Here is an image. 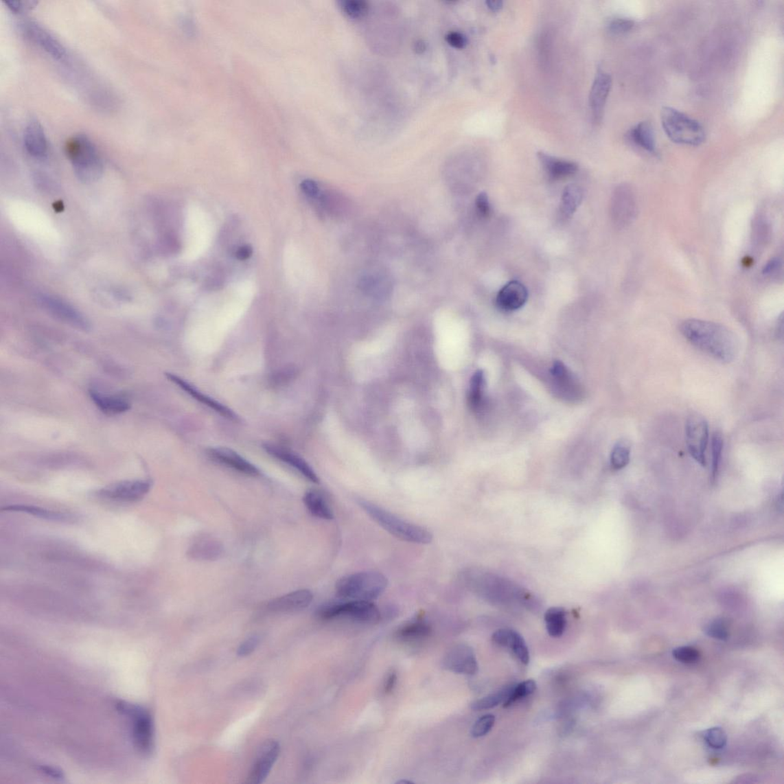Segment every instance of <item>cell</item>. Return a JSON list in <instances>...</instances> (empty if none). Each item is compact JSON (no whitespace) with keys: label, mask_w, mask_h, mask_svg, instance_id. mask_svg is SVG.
<instances>
[{"label":"cell","mask_w":784,"mask_h":784,"mask_svg":"<svg viewBox=\"0 0 784 784\" xmlns=\"http://www.w3.org/2000/svg\"><path fill=\"white\" fill-rule=\"evenodd\" d=\"M680 332L694 347L721 362H732L739 354V340L725 325L690 319L681 324Z\"/></svg>","instance_id":"6da1fadb"},{"label":"cell","mask_w":784,"mask_h":784,"mask_svg":"<svg viewBox=\"0 0 784 784\" xmlns=\"http://www.w3.org/2000/svg\"><path fill=\"white\" fill-rule=\"evenodd\" d=\"M65 152L80 181L90 183L101 178L104 172L102 159L89 137L77 135L71 137L65 143Z\"/></svg>","instance_id":"7a4b0ae2"},{"label":"cell","mask_w":784,"mask_h":784,"mask_svg":"<svg viewBox=\"0 0 784 784\" xmlns=\"http://www.w3.org/2000/svg\"><path fill=\"white\" fill-rule=\"evenodd\" d=\"M358 504L371 519L397 539L421 544H429L433 540V535L427 529L405 521L369 501L360 499Z\"/></svg>","instance_id":"3957f363"},{"label":"cell","mask_w":784,"mask_h":784,"mask_svg":"<svg viewBox=\"0 0 784 784\" xmlns=\"http://www.w3.org/2000/svg\"><path fill=\"white\" fill-rule=\"evenodd\" d=\"M387 577L376 571H362L343 577L336 584L338 597L354 601H371L388 587Z\"/></svg>","instance_id":"277c9868"},{"label":"cell","mask_w":784,"mask_h":784,"mask_svg":"<svg viewBox=\"0 0 784 784\" xmlns=\"http://www.w3.org/2000/svg\"><path fill=\"white\" fill-rule=\"evenodd\" d=\"M661 122L667 137L676 143L699 146L705 141V131L700 122L673 108H662Z\"/></svg>","instance_id":"5b68a950"},{"label":"cell","mask_w":784,"mask_h":784,"mask_svg":"<svg viewBox=\"0 0 784 784\" xmlns=\"http://www.w3.org/2000/svg\"><path fill=\"white\" fill-rule=\"evenodd\" d=\"M320 619L330 621L338 617L367 624H376L381 619L380 610L371 601H354L325 603L316 611Z\"/></svg>","instance_id":"8992f818"},{"label":"cell","mask_w":784,"mask_h":784,"mask_svg":"<svg viewBox=\"0 0 784 784\" xmlns=\"http://www.w3.org/2000/svg\"><path fill=\"white\" fill-rule=\"evenodd\" d=\"M152 483L149 480H134L118 482L97 491L102 500L116 503H132L141 501L149 494Z\"/></svg>","instance_id":"52a82bcc"},{"label":"cell","mask_w":784,"mask_h":784,"mask_svg":"<svg viewBox=\"0 0 784 784\" xmlns=\"http://www.w3.org/2000/svg\"><path fill=\"white\" fill-rule=\"evenodd\" d=\"M708 437V424L706 418L696 413L690 415L686 424L687 444L690 455L703 467L706 465Z\"/></svg>","instance_id":"ba28073f"},{"label":"cell","mask_w":784,"mask_h":784,"mask_svg":"<svg viewBox=\"0 0 784 784\" xmlns=\"http://www.w3.org/2000/svg\"><path fill=\"white\" fill-rule=\"evenodd\" d=\"M132 717V739L137 748L148 754L154 747V728L151 715L146 710L135 707L124 708Z\"/></svg>","instance_id":"9c48e42d"},{"label":"cell","mask_w":784,"mask_h":784,"mask_svg":"<svg viewBox=\"0 0 784 784\" xmlns=\"http://www.w3.org/2000/svg\"><path fill=\"white\" fill-rule=\"evenodd\" d=\"M38 301L43 308L59 320L77 329L88 331L91 325L88 319L71 305L51 295H40Z\"/></svg>","instance_id":"30bf717a"},{"label":"cell","mask_w":784,"mask_h":784,"mask_svg":"<svg viewBox=\"0 0 784 784\" xmlns=\"http://www.w3.org/2000/svg\"><path fill=\"white\" fill-rule=\"evenodd\" d=\"M280 743L275 739L266 741L259 748L255 761L251 770L248 783L259 784L267 779L273 768L279 754H280Z\"/></svg>","instance_id":"8fae6325"},{"label":"cell","mask_w":784,"mask_h":784,"mask_svg":"<svg viewBox=\"0 0 784 784\" xmlns=\"http://www.w3.org/2000/svg\"><path fill=\"white\" fill-rule=\"evenodd\" d=\"M443 666L457 674L474 675L478 671V663L474 651L470 647L460 644L450 649L444 656Z\"/></svg>","instance_id":"7c38bea8"},{"label":"cell","mask_w":784,"mask_h":784,"mask_svg":"<svg viewBox=\"0 0 784 784\" xmlns=\"http://www.w3.org/2000/svg\"><path fill=\"white\" fill-rule=\"evenodd\" d=\"M612 216L616 224L626 226L634 221L636 216V200L634 192L627 185L618 188L612 198Z\"/></svg>","instance_id":"4fadbf2b"},{"label":"cell","mask_w":784,"mask_h":784,"mask_svg":"<svg viewBox=\"0 0 784 784\" xmlns=\"http://www.w3.org/2000/svg\"><path fill=\"white\" fill-rule=\"evenodd\" d=\"M208 456L212 461L224 465V466L233 469L245 475L251 476H260L259 470L253 464L251 463L244 457L236 453L235 451L227 448H211L207 450Z\"/></svg>","instance_id":"5bb4252c"},{"label":"cell","mask_w":784,"mask_h":784,"mask_svg":"<svg viewBox=\"0 0 784 784\" xmlns=\"http://www.w3.org/2000/svg\"><path fill=\"white\" fill-rule=\"evenodd\" d=\"M25 30L32 41L51 57L56 60H63L67 56V51L63 45L41 25L35 23H28L25 24Z\"/></svg>","instance_id":"9a60e30c"},{"label":"cell","mask_w":784,"mask_h":784,"mask_svg":"<svg viewBox=\"0 0 784 784\" xmlns=\"http://www.w3.org/2000/svg\"><path fill=\"white\" fill-rule=\"evenodd\" d=\"M165 376H167L168 380L170 382L176 384L177 387L183 390L185 393H187L192 397H194V400L198 402H201L205 405V406L214 410L216 412H217L218 414L225 418H227V419L232 422H238L240 421L238 416L233 411L224 406V404L219 403L214 400H212V398L208 395L202 393V392L196 389L194 385L191 384L187 381H185L182 378L172 373H165Z\"/></svg>","instance_id":"2e32d148"},{"label":"cell","mask_w":784,"mask_h":784,"mask_svg":"<svg viewBox=\"0 0 784 784\" xmlns=\"http://www.w3.org/2000/svg\"><path fill=\"white\" fill-rule=\"evenodd\" d=\"M528 290L524 286L517 281H510L499 291L496 297V305L501 310L511 312L523 307L528 300Z\"/></svg>","instance_id":"e0dca14e"},{"label":"cell","mask_w":784,"mask_h":784,"mask_svg":"<svg viewBox=\"0 0 784 784\" xmlns=\"http://www.w3.org/2000/svg\"><path fill=\"white\" fill-rule=\"evenodd\" d=\"M313 599L314 595L310 590H298L271 601L268 603V608L275 612H296L307 608Z\"/></svg>","instance_id":"ac0fdd59"},{"label":"cell","mask_w":784,"mask_h":784,"mask_svg":"<svg viewBox=\"0 0 784 784\" xmlns=\"http://www.w3.org/2000/svg\"><path fill=\"white\" fill-rule=\"evenodd\" d=\"M24 147L34 157H43L48 151V141L41 124L31 119L25 126L23 135Z\"/></svg>","instance_id":"d6986e66"},{"label":"cell","mask_w":784,"mask_h":784,"mask_svg":"<svg viewBox=\"0 0 784 784\" xmlns=\"http://www.w3.org/2000/svg\"><path fill=\"white\" fill-rule=\"evenodd\" d=\"M612 84V79L602 71L597 72L590 95V105L596 122H599L603 115L604 106Z\"/></svg>","instance_id":"ffe728a7"},{"label":"cell","mask_w":784,"mask_h":784,"mask_svg":"<svg viewBox=\"0 0 784 784\" xmlns=\"http://www.w3.org/2000/svg\"><path fill=\"white\" fill-rule=\"evenodd\" d=\"M264 448L270 455L288 463L290 467L300 472V473L310 482L314 483H320V480H319L313 468L300 456L292 453L290 450L276 446V445L274 444H265Z\"/></svg>","instance_id":"44dd1931"},{"label":"cell","mask_w":784,"mask_h":784,"mask_svg":"<svg viewBox=\"0 0 784 784\" xmlns=\"http://www.w3.org/2000/svg\"><path fill=\"white\" fill-rule=\"evenodd\" d=\"M492 638L497 645L508 647L513 651L522 663L527 665L529 662L530 656L526 641L516 631L510 629L498 630Z\"/></svg>","instance_id":"7402d4cb"},{"label":"cell","mask_w":784,"mask_h":784,"mask_svg":"<svg viewBox=\"0 0 784 784\" xmlns=\"http://www.w3.org/2000/svg\"><path fill=\"white\" fill-rule=\"evenodd\" d=\"M223 551L221 542L214 538L203 537L191 544L187 555L192 560L214 562L220 559Z\"/></svg>","instance_id":"603a6c76"},{"label":"cell","mask_w":784,"mask_h":784,"mask_svg":"<svg viewBox=\"0 0 784 784\" xmlns=\"http://www.w3.org/2000/svg\"><path fill=\"white\" fill-rule=\"evenodd\" d=\"M539 158L551 181H561L573 176L577 171V165L573 162L556 159L544 152L539 154Z\"/></svg>","instance_id":"cb8c5ba5"},{"label":"cell","mask_w":784,"mask_h":784,"mask_svg":"<svg viewBox=\"0 0 784 784\" xmlns=\"http://www.w3.org/2000/svg\"><path fill=\"white\" fill-rule=\"evenodd\" d=\"M629 138L637 147L650 152L656 154V143L654 130L648 122H641L631 129Z\"/></svg>","instance_id":"d4e9b609"},{"label":"cell","mask_w":784,"mask_h":784,"mask_svg":"<svg viewBox=\"0 0 784 784\" xmlns=\"http://www.w3.org/2000/svg\"><path fill=\"white\" fill-rule=\"evenodd\" d=\"M1 511L27 514L33 516L41 518V519L43 520L54 522H69L72 520V518L67 514L36 506H32V505H10V506L2 507Z\"/></svg>","instance_id":"484cf974"},{"label":"cell","mask_w":784,"mask_h":784,"mask_svg":"<svg viewBox=\"0 0 784 784\" xmlns=\"http://www.w3.org/2000/svg\"><path fill=\"white\" fill-rule=\"evenodd\" d=\"M303 502L310 513L320 519L330 520L334 519L333 511L320 492L311 489L303 496Z\"/></svg>","instance_id":"4316f807"},{"label":"cell","mask_w":784,"mask_h":784,"mask_svg":"<svg viewBox=\"0 0 784 784\" xmlns=\"http://www.w3.org/2000/svg\"><path fill=\"white\" fill-rule=\"evenodd\" d=\"M89 394L91 400L106 414H122L130 408V403L122 397L104 395L95 391H91Z\"/></svg>","instance_id":"83f0119b"},{"label":"cell","mask_w":784,"mask_h":784,"mask_svg":"<svg viewBox=\"0 0 784 784\" xmlns=\"http://www.w3.org/2000/svg\"><path fill=\"white\" fill-rule=\"evenodd\" d=\"M431 634L429 624L422 618L405 623L397 631V636L404 641H416L428 637Z\"/></svg>","instance_id":"f1b7e54d"},{"label":"cell","mask_w":784,"mask_h":784,"mask_svg":"<svg viewBox=\"0 0 784 784\" xmlns=\"http://www.w3.org/2000/svg\"><path fill=\"white\" fill-rule=\"evenodd\" d=\"M486 381L482 370H478L471 378L468 404L471 410L480 411L484 405V390Z\"/></svg>","instance_id":"f546056e"},{"label":"cell","mask_w":784,"mask_h":784,"mask_svg":"<svg viewBox=\"0 0 784 784\" xmlns=\"http://www.w3.org/2000/svg\"><path fill=\"white\" fill-rule=\"evenodd\" d=\"M548 634L554 638L562 636L566 630V611L562 608H551L544 614Z\"/></svg>","instance_id":"4dcf8cb0"},{"label":"cell","mask_w":784,"mask_h":784,"mask_svg":"<svg viewBox=\"0 0 784 784\" xmlns=\"http://www.w3.org/2000/svg\"><path fill=\"white\" fill-rule=\"evenodd\" d=\"M583 192L576 185H570L564 189L560 205V214L562 218L573 216L582 201Z\"/></svg>","instance_id":"1f68e13d"},{"label":"cell","mask_w":784,"mask_h":784,"mask_svg":"<svg viewBox=\"0 0 784 784\" xmlns=\"http://www.w3.org/2000/svg\"><path fill=\"white\" fill-rule=\"evenodd\" d=\"M514 686L505 687L498 692L482 697L471 705L474 711H483L493 708L503 702L506 701Z\"/></svg>","instance_id":"d6a6232c"},{"label":"cell","mask_w":784,"mask_h":784,"mask_svg":"<svg viewBox=\"0 0 784 784\" xmlns=\"http://www.w3.org/2000/svg\"><path fill=\"white\" fill-rule=\"evenodd\" d=\"M535 689L536 683L533 680H529L518 684V685L513 687V689H511L507 699L504 702V707L507 708L514 705L517 701H520L524 699V697L533 694Z\"/></svg>","instance_id":"836d02e7"},{"label":"cell","mask_w":784,"mask_h":784,"mask_svg":"<svg viewBox=\"0 0 784 784\" xmlns=\"http://www.w3.org/2000/svg\"><path fill=\"white\" fill-rule=\"evenodd\" d=\"M630 448L627 442L617 443L610 456L611 466L615 470H621L630 462Z\"/></svg>","instance_id":"e575fe53"},{"label":"cell","mask_w":784,"mask_h":784,"mask_svg":"<svg viewBox=\"0 0 784 784\" xmlns=\"http://www.w3.org/2000/svg\"><path fill=\"white\" fill-rule=\"evenodd\" d=\"M345 14L351 19H360L367 15L368 4L362 0H345L341 2Z\"/></svg>","instance_id":"d590c367"},{"label":"cell","mask_w":784,"mask_h":784,"mask_svg":"<svg viewBox=\"0 0 784 784\" xmlns=\"http://www.w3.org/2000/svg\"><path fill=\"white\" fill-rule=\"evenodd\" d=\"M703 739L707 745L714 749H722L726 746L727 735L721 728H713L706 730Z\"/></svg>","instance_id":"8d00e7d4"},{"label":"cell","mask_w":784,"mask_h":784,"mask_svg":"<svg viewBox=\"0 0 784 784\" xmlns=\"http://www.w3.org/2000/svg\"><path fill=\"white\" fill-rule=\"evenodd\" d=\"M724 441L720 432H715L712 439V454H713V468L712 475L713 479L719 472V465L722 459V450H723Z\"/></svg>","instance_id":"74e56055"},{"label":"cell","mask_w":784,"mask_h":784,"mask_svg":"<svg viewBox=\"0 0 784 784\" xmlns=\"http://www.w3.org/2000/svg\"><path fill=\"white\" fill-rule=\"evenodd\" d=\"M496 717L494 715H485L480 717L471 729V735L481 737L487 735L494 726Z\"/></svg>","instance_id":"f35d334b"},{"label":"cell","mask_w":784,"mask_h":784,"mask_svg":"<svg viewBox=\"0 0 784 784\" xmlns=\"http://www.w3.org/2000/svg\"><path fill=\"white\" fill-rule=\"evenodd\" d=\"M706 634L714 639L726 641L728 638V630L726 622L722 619H716L709 622L706 626Z\"/></svg>","instance_id":"ab89813d"},{"label":"cell","mask_w":784,"mask_h":784,"mask_svg":"<svg viewBox=\"0 0 784 784\" xmlns=\"http://www.w3.org/2000/svg\"><path fill=\"white\" fill-rule=\"evenodd\" d=\"M673 657L677 661L683 663H694L699 660L700 653L692 647H678L673 650Z\"/></svg>","instance_id":"60d3db41"},{"label":"cell","mask_w":784,"mask_h":784,"mask_svg":"<svg viewBox=\"0 0 784 784\" xmlns=\"http://www.w3.org/2000/svg\"><path fill=\"white\" fill-rule=\"evenodd\" d=\"M634 26V22L633 20L620 18L613 20L610 24L609 29L610 31L614 33V34H624V33L632 30Z\"/></svg>","instance_id":"b9f144b4"},{"label":"cell","mask_w":784,"mask_h":784,"mask_svg":"<svg viewBox=\"0 0 784 784\" xmlns=\"http://www.w3.org/2000/svg\"><path fill=\"white\" fill-rule=\"evenodd\" d=\"M476 207L478 214L482 218H488L491 214L490 203L487 194L481 192L476 199Z\"/></svg>","instance_id":"7bdbcfd3"},{"label":"cell","mask_w":784,"mask_h":784,"mask_svg":"<svg viewBox=\"0 0 784 784\" xmlns=\"http://www.w3.org/2000/svg\"><path fill=\"white\" fill-rule=\"evenodd\" d=\"M258 644L259 637L257 636H251L241 644L238 649L237 654L239 656H247L253 652Z\"/></svg>","instance_id":"ee69618b"},{"label":"cell","mask_w":784,"mask_h":784,"mask_svg":"<svg viewBox=\"0 0 784 784\" xmlns=\"http://www.w3.org/2000/svg\"><path fill=\"white\" fill-rule=\"evenodd\" d=\"M447 43L452 47L462 49L467 45V38L460 32H452L446 36Z\"/></svg>","instance_id":"f6af8a7d"},{"label":"cell","mask_w":784,"mask_h":784,"mask_svg":"<svg viewBox=\"0 0 784 784\" xmlns=\"http://www.w3.org/2000/svg\"><path fill=\"white\" fill-rule=\"evenodd\" d=\"M36 2L34 1H20V0H8L5 1L8 8L13 12H19L25 10L30 9L32 5H34Z\"/></svg>","instance_id":"bcb514c9"},{"label":"cell","mask_w":784,"mask_h":784,"mask_svg":"<svg viewBox=\"0 0 784 784\" xmlns=\"http://www.w3.org/2000/svg\"><path fill=\"white\" fill-rule=\"evenodd\" d=\"M301 189L304 194L310 197H316L319 194V187L316 182L307 179L301 183Z\"/></svg>","instance_id":"7dc6e473"},{"label":"cell","mask_w":784,"mask_h":784,"mask_svg":"<svg viewBox=\"0 0 784 784\" xmlns=\"http://www.w3.org/2000/svg\"><path fill=\"white\" fill-rule=\"evenodd\" d=\"M397 676L395 671H391L385 679L384 683V693L385 694H390L393 692L397 683Z\"/></svg>","instance_id":"c3c4849f"},{"label":"cell","mask_w":784,"mask_h":784,"mask_svg":"<svg viewBox=\"0 0 784 784\" xmlns=\"http://www.w3.org/2000/svg\"><path fill=\"white\" fill-rule=\"evenodd\" d=\"M781 266V261L779 258H773L770 260L763 268V275H772Z\"/></svg>","instance_id":"681fc988"},{"label":"cell","mask_w":784,"mask_h":784,"mask_svg":"<svg viewBox=\"0 0 784 784\" xmlns=\"http://www.w3.org/2000/svg\"><path fill=\"white\" fill-rule=\"evenodd\" d=\"M235 255L239 260H246L252 255V249L249 246H243L237 250Z\"/></svg>","instance_id":"f907efd6"},{"label":"cell","mask_w":784,"mask_h":784,"mask_svg":"<svg viewBox=\"0 0 784 784\" xmlns=\"http://www.w3.org/2000/svg\"><path fill=\"white\" fill-rule=\"evenodd\" d=\"M487 5H488V8L494 12L499 11L503 8V2L494 1V0H490V1H487Z\"/></svg>","instance_id":"816d5d0a"},{"label":"cell","mask_w":784,"mask_h":784,"mask_svg":"<svg viewBox=\"0 0 784 784\" xmlns=\"http://www.w3.org/2000/svg\"><path fill=\"white\" fill-rule=\"evenodd\" d=\"M415 49H416L417 52L422 53L425 50V49H426V45H425V44L422 41H418L415 44Z\"/></svg>","instance_id":"f5cc1de1"},{"label":"cell","mask_w":784,"mask_h":784,"mask_svg":"<svg viewBox=\"0 0 784 784\" xmlns=\"http://www.w3.org/2000/svg\"><path fill=\"white\" fill-rule=\"evenodd\" d=\"M780 323H781L780 325H777V333H779V336L783 338V316H781V317Z\"/></svg>","instance_id":"db71d44e"},{"label":"cell","mask_w":784,"mask_h":784,"mask_svg":"<svg viewBox=\"0 0 784 784\" xmlns=\"http://www.w3.org/2000/svg\"><path fill=\"white\" fill-rule=\"evenodd\" d=\"M397 783H407V784H411V783H412V782H411V781H404V780H402V781H397Z\"/></svg>","instance_id":"11a10c76"}]
</instances>
